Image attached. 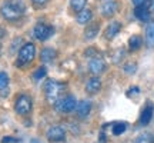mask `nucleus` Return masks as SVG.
I'll return each instance as SVG.
<instances>
[{
	"label": "nucleus",
	"mask_w": 154,
	"mask_h": 143,
	"mask_svg": "<svg viewBox=\"0 0 154 143\" xmlns=\"http://www.w3.org/2000/svg\"><path fill=\"white\" fill-rule=\"evenodd\" d=\"M88 70L91 75L94 76H97V75H101V73H104L106 70V62L99 57V56H96V57H91L90 62H88Z\"/></svg>",
	"instance_id": "0eeeda50"
},
{
	"label": "nucleus",
	"mask_w": 154,
	"mask_h": 143,
	"mask_svg": "<svg viewBox=\"0 0 154 143\" xmlns=\"http://www.w3.org/2000/svg\"><path fill=\"white\" fill-rule=\"evenodd\" d=\"M119 10V2L116 0H110V2H106L104 5L101 6V14L104 17H111L114 16Z\"/></svg>",
	"instance_id": "9d476101"
},
{
	"label": "nucleus",
	"mask_w": 154,
	"mask_h": 143,
	"mask_svg": "<svg viewBox=\"0 0 154 143\" xmlns=\"http://www.w3.org/2000/svg\"><path fill=\"white\" fill-rule=\"evenodd\" d=\"M100 89H101V80H100L99 77H96V76L90 77L87 80V83H86V92L88 94H96Z\"/></svg>",
	"instance_id": "9b49d317"
},
{
	"label": "nucleus",
	"mask_w": 154,
	"mask_h": 143,
	"mask_svg": "<svg viewBox=\"0 0 154 143\" xmlns=\"http://www.w3.org/2000/svg\"><path fill=\"white\" fill-rule=\"evenodd\" d=\"M91 112V102L88 100H80L76 106V113L80 119H86Z\"/></svg>",
	"instance_id": "1a4fd4ad"
},
{
	"label": "nucleus",
	"mask_w": 154,
	"mask_h": 143,
	"mask_svg": "<svg viewBox=\"0 0 154 143\" xmlns=\"http://www.w3.org/2000/svg\"><path fill=\"white\" fill-rule=\"evenodd\" d=\"M47 139L50 142H54V143L63 142L66 139V130L61 126H51L47 130Z\"/></svg>",
	"instance_id": "6e6552de"
},
{
	"label": "nucleus",
	"mask_w": 154,
	"mask_h": 143,
	"mask_svg": "<svg viewBox=\"0 0 154 143\" xmlns=\"http://www.w3.org/2000/svg\"><path fill=\"white\" fill-rule=\"evenodd\" d=\"M141 44H143V39L140 37L138 34L131 36L130 40H128V47H130V50H133V52L140 49V47H141Z\"/></svg>",
	"instance_id": "6ab92c4d"
},
{
	"label": "nucleus",
	"mask_w": 154,
	"mask_h": 143,
	"mask_svg": "<svg viewBox=\"0 0 154 143\" xmlns=\"http://www.w3.org/2000/svg\"><path fill=\"white\" fill-rule=\"evenodd\" d=\"M150 13L151 11L149 10V6H140V7L134 9V16L137 17L138 20H141V22H149Z\"/></svg>",
	"instance_id": "2eb2a0df"
},
{
	"label": "nucleus",
	"mask_w": 154,
	"mask_h": 143,
	"mask_svg": "<svg viewBox=\"0 0 154 143\" xmlns=\"http://www.w3.org/2000/svg\"><path fill=\"white\" fill-rule=\"evenodd\" d=\"M99 30H100V24L97 22L88 24L87 27H86V30H84V39L86 40H93L94 37H97Z\"/></svg>",
	"instance_id": "4468645a"
},
{
	"label": "nucleus",
	"mask_w": 154,
	"mask_h": 143,
	"mask_svg": "<svg viewBox=\"0 0 154 143\" xmlns=\"http://www.w3.org/2000/svg\"><path fill=\"white\" fill-rule=\"evenodd\" d=\"M36 56V46L33 43H24L19 49V56H17V65L22 66V65H27L34 59Z\"/></svg>",
	"instance_id": "7ed1b4c3"
},
{
	"label": "nucleus",
	"mask_w": 154,
	"mask_h": 143,
	"mask_svg": "<svg viewBox=\"0 0 154 143\" xmlns=\"http://www.w3.org/2000/svg\"><path fill=\"white\" fill-rule=\"evenodd\" d=\"M34 79H36V80H40V79H43L44 76H46V67L44 66H42V67H38L37 70L34 72Z\"/></svg>",
	"instance_id": "393cba45"
},
{
	"label": "nucleus",
	"mask_w": 154,
	"mask_h": 143,
	"mask_svg": "<svg viewBox=\"0 0 154 143\" xmlns=\"http://www.w3.org/2000/svg\"><path fill=\"white\" fill-rule=\"evenodd\" d=\"M26 5L23 0H6L0 7V14L9 22H16L24 14Z\"/></svg>",
	"instance_id": "f257e3e1"
},
{
	"label": "nucleus",
	"mask_w": 154,
	"mask_h": 143,
	"mask_svg": "<svg viewBox=\"0 0 154 143\" xmlns=\"http://www.w3.org/2000/svg\"><path fill=\"white\" fill-rule=\"evenodd\" d=\"M30 143H40V142H38L37 139H32V140H30Z\"/></svg>",
	"instance_id": "f704fd0d"
},
{
	"label": "nucleus",
	"mask_w": 154,
	"mask_h": 143,
	"mask_svg": "<svg viewBox=\"0 0 154 143\" xmlns=\"http://www.w3.org/2000/svg\"><path fill=\"white\" fill-rule=\"evenodd\" d=\"M136 70H137V65L136 63H127V65H124V72H126L127 75H133V73H136Z\"/></svg>",
	"instance_id": "b1692460"
},
{
	"label": "nucleus",
	"mask_w": 154,
	"mask_h": 143,
	"mask_svg": "<svg viewBox=\"0 0 154 143\" xmlns=\"http://www.w3.org/2000/svg\"><path fill=\"white\" fill-rule=\"evenodd\" d=\"M121 30V23L120 22H111L109 26H107V29H106L104 32V36L107 40H111V39H114L117 34L120 33Z\"/></svg>",
	"instance_id": "f8f14e48"
},
{
	"label": "nucleus",
	"mask_w": 154,
	"mask_h": 143,
	"mask_svg": "<svg viewBox=\"0 0 154 143\" xmlns=\"http://www.w3.org/2000/svg\"><path fill=\"white\" fill-rule=\"evenodd\" d=\"M61 90H63V84L56 82V80H49L44 84V94H46V99L50 105H56L59 102Z\"/></svg>",
	"instance_id": "f03ea898"
},
{
	"label": "nucleus",
	"mask_w": 154,
	"mask_h": 143,
	"mask_svg": "<svg viewBox=\"0 0 154 143\" xmlns=\"http://www.w3.org/2000/svg\"><path fill=\"white\" fill-rule=\"evenodd\" d=\"M99 142H100V143H106V142H107V136H106V133H104V132H101V133H100V136H99Z\"/></svg>",
	"instance_id": "2f4dec72"
},
{
	"label": "nucleus",
	"mask_w": 154,
	"mask_h": 143,
	"mask_svg": "<svg viewBox=\"0 0 154 143\" xmlns=\"http://www.w3.org/2000/svg\"><path fill=\"white\" fill-rule=\"evenodd\" d=\"M140 93V89L138 87H130L128 90H127V96L128 97H133V96H136V94Z\"/></svg>",
	"instance_id": "cd10ccee"
},
{
	"label": "nucleus",
	"mask_w": 154,
	"mask_h": 143,
	"mask_svg": "<svg viewBox=\"0 0 154 143\" xmlns=\"http://www.w3.org/2000/svg\"><path fill=\"white\" fill-rule=\"evenodd\" d=\"M134 143H154V138L151 133H143L136 139Z\"/></svg>",
	"instance_id": "4be33fe9"
},
{
	"label": "nucleus",
	"mask_w": 154,
	"mask_h": 143,
	"mask_svg": "<svg viewBox=\"0 0 154 143\" xmlns=\"http://www.w3.org/2000/svg\"><path fill=\"white\" fill-rule=\"evenodd\" d=\"M2 143H19V139L11 138V136H5L2 139Z\"/></svg>",
	"instance_id": "c85d7f7f"
},
{
	"label": "nucleus",
	"mask_w": 154,
	"mask_h": 143,
	"mask_svg": "<svg viewBox=\"0 0 154 143\" xmlns=\"http://www.w3.org/2000/svg\"><path fill=\"white\" fill-rule=\"evenodd\" d=\"M9 86V76L6 72H0V92L6 90Z\"/></svg>",
	"instance_id": "5701e85b"
},
{
	"label": "nucleus",
	"mask_w": 154,
	"mask_h": 143,
	"mask_svg": "<svg viewBox=\"0 0 154 143\" xmlns=\"http://www.w3.org/2000/svg\"><path fill=\"white\" fill-rule=\"evenodd\" d=\"M2 47H3V46H2V42H0V53H2Z\"/></svg>",
	"instance_id": "c9c22d12"
},
{
	"label": "nucleus",
	"mask_w": 154,
	"mask_h": 143,
	"mask_svg": "<svg viewBox=\"0 0 154 143\" xmlns=\"http://www.w3.org/2000/svg\"><path fill=\"white\" fill-rule=\"evenodd\" d=\"M91 17H93V13L90 9H84L82 10L80 13H77V22L80 23V24H87L90 20H91Z\"/></svg>",
	"instance_id": "f3484780"
},
{
	"label": "nucleus",
	"mask_w": 154,
	"mask_h": 143,
	"mask_svg": "<svg viewBox=\"0 0 154 143\" xmlns=\"http://www.w3.org/2000/svg\"><path fill=\"white\" fill-rule=\"evenodd\" d=\"M86 3H87V0H70V6L76 13H80L82 10H84Z\"/></svg>",
	"instance_id": "aec40b11"
},
{
	"label": "nucleus",
	"mask_w": 154,
	"mask_h": 143,
	"mask_svg": "<svg viewBox=\"0 0 154 143\" xmlns=\"http://www.w3.org/2000/svg\"><path fill=\"white\" fill-rule=\"evenodd\" d=\"M32 107H33V102L27 94H20L14 102V110L20 116H27L32 112Z\"/></svg>",
	"instance_id": "20e7f679"
},
{
	"label": "nucleus",
	"mask_w": 154,
	"mask_h": 143,
	"mask_svg": "<svg viewBox=\"0 0 154 143\" xmlns=\"http://www.w3.org/2000/svg\"><path fill=\"white\" fill-rule=\"evenodd\" d=\"M96 55H97V52H96L94 47H88V49L84 52V56H88V57H96Z\"/></svg>",
	"instance_id": "c756f323"
},
{
	"label": "nucleus",
	"mask_w": 154,
	"mask_h": 143,
	"mask_svg": "<svg viewBox=\"0 0 154 143\" xmlns=\"http://www.w3.org/2000/svg\"><path fill=\"white\" fill-rule=\"evenodd\" d=\"M33 34L37 40L43 42V40H47V39H50L54 34V27L51 24H47V23H37L34 26Z\"/></svg>",
	"instance_id": "39448f33"
},
{
	"label": "nucleus",
	"mask_w": 154,
	"mask_h": 143,
	"mask_svg": "<svg viewBox=\"0 0 154 143\" xmlns=\"http://www.w3.org/2000/svg\"><path fill=\"white\" fill-rule=\"evenodd\" d=\"M147 6H149V10L150 11H154V0H150Z\"/></svg>",
	"instance_id": "473e14b6"
},
{
	"label": "nucleus",
	"mask_w": 154,
	"mask_h": 143,
	"mask_svg": "<svg viewBox=\"0 0 154 143\" xmlns=\"http://www.w3.org/2000/svg\"><path fill=\"white\" fill-rule=\"evenodd\" d=\"M123 57H124V52L120 49V50H119V52H117V53L114 55V57H113V62H114V63H120Z\"/></svg>",
	"instance_id": "a878e982"
},
{
	"label": "nucleus",
	"mask_w": 154,
	"mask_h": 143,
	"mask_svg": "<svg viewBox=\"0 0 154 143\" xmlns=\"http://www.w3.org/2000/svg\"><path fill=\"white\" fill-rule=\"evenodd\" d=\"M153 113H154V107L153 105H147L144 107V110L141 112V115H140V125L141 126H147L151 120V117H153Z\"/></svg>",
	"instance_id": "ddd939ff"
},
{
	"label": "nucleus",
	"mask_w": 154,
	"mask_h": 143,
	"mask_svg": "<svg viewBox=\"0 0 154 143\" xmlns=\"http://www.w3.org/2000/svg\"><path fill=\"white\" fill-rule=\"evenodd\" d=\"M76 106H77V100L73 96H67V97L59 100L56 103V109L59 112H63V113H70L73 110H76Z\"/></svg>",
	"instance_id": "423d86ee"
},
{
	"label": "nucleus",
	"mask_w": 154,
	"mask_h": 143,
	"mask_svg": "<svg viewBox=\"0 0 154 143\" xmlns=\"http://www.w3.org/2000/svg\"><path fill=\"white\" fill-rule=\"evenodd\" d=\"M32 2H33L36 6H44V5H47L50 0H32Z\"/></svg>",
	"instance_id": "7c9ffc66"
},
{
	"label": "nucleus",
	"mask_w": 154,
	"mask_h": 143,
	"mask_svg": "<svg viewBox=\"0 0 154 143\" xmlns=\"http://www.w3.org/2000/svg\"><path fill=\"white\" fill-rule=\"evenodd\" d=\"M146 43L149 47H154V22H151L146 29Z\"/></svg>",
	"instance_id": "a211bd4d"
},
{
	"label": "nucleus",
	"mask_w": 154,
	"mask_h": 143,
	"mask_svg": "<svg viewBox=\"0 0 154 143\" xmlns=\"http://www.w3.org/2000/svg\"><path fill=\"white\" fill-rule=\"evenodd\" d=\"M56 57H57V52L54 49H51V47H46L40 53V60L43 63H50V62L54 60Z\"/></svg>",
	"instance_id": "dca6fc26"
},
{
	"label": "nucleus",
	"mask_w": 154,
	"mask_h": 143,
	"mask_svg": "<svg viewBox=\"0 0 154 143\" xmlns=\"http://www.w3.org/2000/svg\"><path fill=\"white\" fill-rule=\"evenodd\" d=\"M134 7H140V6H147L150 0H131Z\"/></svg>",
	"instance_id": "bb28decb"
},
{
	"label": "nucleus",
	"mask_w": 154,
	"mask_h": 143,
	"mask_svg": "<svg viewBox=\"0 0 154 143\" xmlns=\"http://www.w3.org/2000/svg\"><path fill=\"white\" fill-rule=\"evenodd\" d=\"M5 34H6V30H5L3 27H2V26H0V39L5 37Z\"/></svg>",
	"instance_id": "72a5a7b5"
},
{
	"label": "nucleus",
	"mask_w": 154,
	"mask_h": 143,
	"mask_svg": "<svg viewBox=\"0 0 154 143\" xmlns=\"http://www.w3.org/2000/svg\"><path fill=\"white\" fill-rule=\"evenodd\" d=\"M126 129H127L126 122H117V123L113 125V135L119 136V135H121V133L126 132Z\"/></svg>",
	"instance_id": "412c9836"
}]
</instances>
